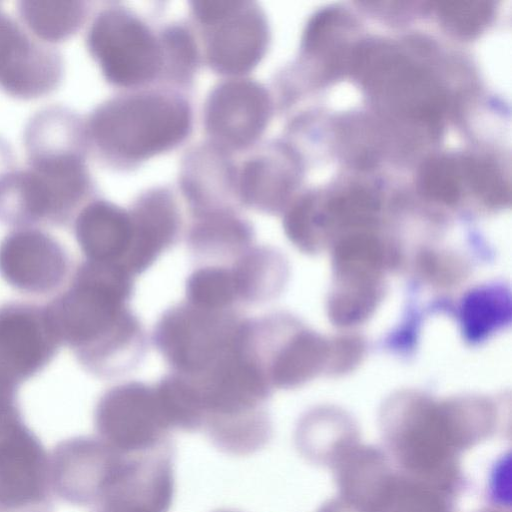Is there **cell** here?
<instances>
[{
    "label": "cell",
    "mask_w": 512,
    "mask_h": 512,
    "mask_svg": "<svg viewBox=\"0 0 512 512\" xmlns=\"http://www.w3.org/2000/svg\"><path fill=\"white\" fill-rule=\"evenodd\" d=\"M134 277L123 266L84 259L45 306L61 344L99 378L128 374L146 355V331L129 305Z\"/></svg>",
    "instance_id": "cell-1"
},
{
    "label": "cell",
    "mask_w": 512,
    "mask_h": 512,
    "mask_svg": "<svg viewBox=\"0 0 512 512\" xmlns=\"http://www.w3.org/2000/svg\"><path fill=\"white\" fill-rule=\"evenodd\" d=\"M189 127L187 104L156 93L111 100L90 121L98 147L126 159L149 157L173 147L185 138Z\"/></svg>",
    "instance_id": "cell-2"
},
{
    "label": "cell",
    "mask_w": 512,
    "mask_h": 512,
    "mask_svg": "<svg viewBox=\"0 0 512 512\" xmlns=\"http://www.w3.org/2000/svg\"><path fill=\"white\" fill-rule=\"evenodd\" d=\"M245 318L239 309L213 310L183 300L160 315L152 342L171 372L199 378L236 349Z\"/></svg>",
    "instance_id": "cell-3"
},
{
    "label": "cell",
    "mask_w": 512,
    "mask_h": 512,
    "mask_svg": "<svg viewBox=\"0 0 512 512\" xmlns=\"http://www.w3.org/2000/svg\"><path fill=\"white\" fill-rule=\"evenodd\" d=\"M354 71L379 102L394 113L430 120L444 98L431 76L387 46H368L352 55Z\"/></svg>",
    "instance_id": "cell-4"
},
{
    "label": "cell",
    "mask_w": 512,
    "mask_h": 512,
    "mask_svg": "<svg viewBox=\"0 0 512 512\" xmlns=\"http://www.w3.org/2000/svg\"><path fill=\"white\" fill-rule=\"evenodd\" d=\"M51 490L50 457L21 410L0 412V509L38 512Z\"/></svg>",
    "instance_id": "cell-5"
},
{
    "label": "cell",
    "mask_w": 512,
    "mask_h": 512,
    "mask_svg": "<svg viewBox=\"0 0 512 512\" xmlns=\"http://www.w3.org/2000/svg\"><path fill=\"white\" fill-rule=\"evenodd\" d=\"M88 47L111 83H144L158 72L162 52L149 30L120 9H107L94 20Z\"/></svg>",
    "instance_id": "cell-6"
},
{
    "label": "cell",
    "mask_w": 512,
    "mask_h": 512,
    "mask_svg": "<svg viewBox=\"0 0 512 512\" xmlns=\"http://www.w3.org/2000/svg\"><path fill=\"white\" fill-rule=\"evenodd\" d=\"M49 457L51 489L75 505H98L125 468L117 450L90 437L66 439Z\"/></svg>",
    "instance_id": "cell-7"
},
{
    "label": "cell",
    "mask_w": 512,
    "mask_h": 512,
    "mask_svg": "<svg viewBox=\"0 0 512 512\" xmlns=\"http://www.w3.org/2000/svg\"><path fill=\"white\" fill-rule=\"evenodd\" d=\"M61 342L45 306L26 302L0 305V378L17 387L42 371Z\"/></svg>",
    "instance_id": "cell-8"
},
{
    "label": "cell",
    "mask_w": 512,
    "mask_h": 512,
    "mask_svg": "<svg viewBox=\"0 0 512 512\" xmlns=\"http://www.w3.org/2000/svg\"><path fill=\"white\" fill-rule=\"evenodd\" d=\"M94 420L101 440L117 451H128L129 445L155 444L169 427L154 385L141 381L106 390L96 404Z\"/></svg>",
    "instance_id": "cell-9"
},
{
    "label": "cell",
    "mask_w": 512,
    "mask_h": 512,
    "mask_svg": "<svg viewBox=\"0 0 512 512\" xmlns=\"http://www.w3.org/2000/svg\"><path fill=\"white\" fill-rule=\"evenodd\" d=\"M69 269L70 259L63 246L36 228H17L0 242V275L21 292H53L62 285Z\"/></svg>",
    "instance_id": "cell-10"
},
{
    "label": "cell",
    "mask_w": 512,
    "mask_h": 512,
    "mask_svg": "<svg viewBox=\"0 0 512 512\" xmlns=\"http://www.w3.org/2000/svg\"><path fill=\"white\" fill-rule=\"evenodd\" d=\"M62 71L55 50L33 42L0 11V88L15 97L37 98L57 87Z\"/></svg>",
    "instance_id": "cell-11"
},
{
    "label": "cell",
    "mask_w": 512,
    "mask_h": 512,
    "mask_svg": "<svg viewBox=\"0 0 512 512\" xmlns=\"http://www.w3.org/2000/svg\"><path fill=\"white\" fill-rule=\"evenodd\" d=\"M269 113V98L261 86L251 81H230L209 97L206 127L222 145L243 148L261 134Z\"/></svg>",
    "instance_id": "cell-12"
},
{
    "label": "cell",
    "mask_w": 512,
    "mask_h": 512,
    "mask_svg": "<svg viewBox=\"0 0 512 512\" xmlns=\"http://www.w3.org/2000/svg\"><path fill=\"white\" fill-rule=\"evenodd\" d=\"M132 244L126 267L133 275L149 269L179 240L181 219L178 208L165 191L146 193L129 211Z\"/></svg>",
    "instance_id": "cell-13"
},
{
    "label": "cell",
    "mask_w": 512,
    "mask_h": 512,
    "mask_svg": "<svg viewBox=\"0 0 512 512\" xmlns=\"http://www.w3.org/2000/svg\"><path fill=\"white\" fill-rule=\"evenodd\" d=\"M239 2L228 15L212 24L207 54L212 67L228 74L243 73L258 63L267 44V26L259 10Z\"/></svg>",
    "instance_id": "cell-14"
},
{
    "label": "cell",
    "mask_w": 512,
    "mask_h": 512,
    "mask_svg": "<svg viewBox=\"0 0 512 512\" xmlns=\"http://www.w3.org/2000/svg\"><path fill=\"white\" fill-rule=\"evenodd\" d=\"M74 233L85 259L127 269L132 244L129 212L104 200L93 201L78 213Z\"/></svg>",
    "instance_id": "cell-15"
},
{
    "label": "cell",
    "mask_w": 512,
    "mask_h": 512,
    "mask_svg": "<svg viewBox=\"0 0 512 512\" xmlns=\"http://www.w3.org/2000/svg\"><path fill=\"white\" fill-rule=\"evenodd\" d=\"M253 241L249 223L226 209L197 215L186 236L187 249L198 266L230 265Z\"/></svg>",
    "instance_id": "cell-16"
},
{
    "label": "cell",
    "mask_w": 512,
    "mask_h": 512,
    "mask_svg": "<svg viewBox=\"0 0 512 512\" xmlns=\"http://www.w3.org/2000/svg\"><path fill=\"white\" fill-rule=\"evenodd\" d=\"M239 306H258L279 296L288 264L277 249L253 245L230 264Z\"/></svg>",
    "instance_id": "cell-17"
},
{
    "label": "cell",
    "mask_w": 512,
    "mask_h": 512,
    "mask_svg": "<svg viewBox=\"0 0 512 512\" xmlns=\"http://www.w3.org/2000/svg\"><path fill=\"white\" fill-rule=\"evenodd\" d=\"M290 176L280 160L260 156L248 162L241 176L242 200L257 210L276 212L290 190Z\"/></svg>",
    "instance_id": "cell-18"
},
{
    "label": "cell",
    "mask_w": 512,
    "mask_h": 512,
    "mask_svg": "<svg viewBox=\"0 0 512 512\" xmlns=\"http://www.w3.org/2000/svg\"><path fill=\"white\" fill-rule=\"evenodd\" d=\"M18 11L23 22L40 39L59 42L69 38L85 18L79 1H21Z\"/></svg>",
    "instance_id": "cell-19"
},
{
    "label": "cell",
    "mask_w": 512,
    "mask_h": 512,
    "mask_svg": "<svg viewBox=\"0 0 512 512\" xmlns=\"http://www.w3.org/2000/svg\"><path fill=\"white\" fill-rule=\"evenodd\" d=\"M187 302L207 309H239L230 265H201L186 279Z\"/></svg>",
    "instance_id": "cell-20"
},
{
    "label": "cell",
    "mask_w": 512,
    "mask_h": 512,
    "mask_svg": "<svg viewBox=\"0 0 512 512\" xmlns=\"http://www.w3.org/2000/svg\"><path fill=\"white\" fill-rule=\"evenodd\" d=\"M461 176L460 165L455 161L436 157L424 163L420 172V182L427 195L451 204L460 196Z\"/></svg>",
    "instance_id": "cell-21"
},
{
    "label": "cell",
    "mask_w": 512,
    "mask_h": 512,
    "mask_svg": "<svg viewBox=\"0 0 512 512\" xmlns=\"http://www.w3.org/2000/svg\"><path fill=\"white\" fill-rule=\"evenodd\" d=\"M437 4V13L443 24L463 36L481 31L493 11L491 3L487 1H446Z\"/></svg>",
    "instance_id": "cell-22"
},
{
    "label": "cell",
    "mask_w": 512,
    "mask_h": 512,
    "mask_svg": "<svg viewBox=\"0 0 512 512\" xmlns=\"http://www.w3.org/2000/svg\"><path fill=\"white\" fill-rule=\"evenodd\" d=\"M461 174L470 187L487 201H502L507 192L497 169L488 162L466 159L460 164Z\"/></svg>",
    "instance_id": "cell-23"
},
{
    "label": "cell",
    "mask_w": 512,
    "mask_h": 512,
    "mask_svg": "<svg viewBox=\"0 0 512 512\" xmlns=\"http://www.w3.org/2000/svg\"><path fill=\"white\" fill-rule=\"evenodd\" d=\"M193 4L197 17L212 25L233 11L239 1H196Z\"/></svg>",
    "instance_id": "cell-24"
}]
</instances>
